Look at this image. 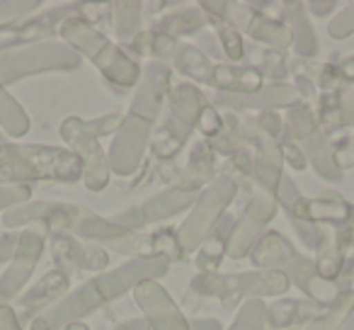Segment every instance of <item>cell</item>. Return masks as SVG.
<instances>
[{
  "instance_id": "6da1fadb",
  "label": "cell",
  "mask_w": 354,
  "mask_h": 330,
  "mask_svg": "<svg viewBox=\"0 0 354 330\" xmlns=\"http://www.w3.org/2000/svg\"><path fill=\"white\" fill-rule=\"evenodd\" d=\"M10 243H12L10 238H0V260H3V257L10 255V250H12Z\"/></svg>"
},
{
  "instance_id": "7a4b0ae2",
  "label": "cell",
  "mask_w": 354,
  "mask_h": 330,
  "mask_svg": "<svg viewBox=\"0 0 354 330\" xmlns=\"http://www.w3.org/2000/svg\"><path fill=\"white\" fill-rule=\"evenodd\" d=\"M35 330H49V328H46V320H37Z\"/></svg>"
},
{
  "instance_id": "3957f363",
  "label": "cell",
  "mask_w": 354,
  "mask_h": 330,
  "mask_svg": "<svg viewBox=\"0 0 354 330\" xmlns=\"http://www.w3.org/2000/svg\"><path fill=\"white\" fill-rule=\"evenodd\" d=\"M68 330H85V328H83V325H71Z\"/></svg>"
}]
</instances>
